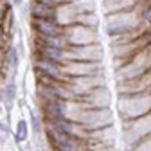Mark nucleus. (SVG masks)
<instances>
[{
	"instance_id": "f257e3e1",
	"label": "nucleus",
	"mask_w": 151,
	"mask_h": 151,
	"mask_svg": "<svg viewBox=\"0 0 151 151\" xmlns=\"http://www.w3.org/2000/svg\"><path fill=\"white\" fill-rule=\"evenodd\" d=\"M32 25L38 36H58L63 32L61 24H58L54 18H32Z\"/></svg>"
},
{
	"instance_id": "f03ea898",
	"label": "nucleus",
	"mask_w": 151,
	"mask_h": 151,
	"mask_svg": "<svg viewBox=\"0 0 151 151\" xmlns=\"http://www.w3.org/2000/svg\"><path fill=\"white\" fill-rule=\"evenodd\" d=\"M54 9H56V7H50V6H43V4L32 2L31 14H32V18H54Z\"/></svg>"
},
{
	"instance_id": "7ed1b4c3",
	"label": "nucleus",
	"mask_w": 151,
	"mask_h": 151,
	"mask_svg": "<svg viewBox=\"0 0 151 151\" xmlns=\"http://www.w3.org/2000/svg\"><path fill=\"white\" fill-rule=\"evenodd\" d=\"M38 68H40L45 76H49V78H60V67L56 61H50V60H42L40 63H38Z\"/></svg>"
},
{
	"instance_id": "20e7f679",
	"label": "nucleus",
	"mask_w": 151,
	"mask_h": 151,
	"mask_svg": "<svg viewBox=\"0 0 151 151\" xmlns=\"http://www.w3.org/2000/svg\"><path fill=\"white\" fill-rule=\"evenodd\" d=\"M135 4V0H108L106 7H111L108 11H126Z\"/></svg>"
},
{
	"instance_id": "39448f33",
	"label": "nucleus",
	"mask_w": 151,
	"mask_h": 151,
	"mask_svg": "<svg viewBox=\"0 0 151 151\" xmlns=\"http://www.w3.org/2000/svg\"><path fill=\"white\" fill-rule=\"evenodd\" d=\"M56 146H58L60 151H76L74 142L70 140V137L68 135H63V133L56 135Z\"/></svg>"
},
{
	"instance_id": "423d86ee",
	"label": "nucleus",
	"mask_w": 151,
	"mask_h": 151,
	"mask_svg": "<svg viewBox=\"0 0 151 151\" xmlns=\"http://www.w3.org/2000/svg\"><path fill=\"white\" fill-rule=\"evenodd\" d=\"M25 137H27V122L20 121L18 122V129H16V139L18 140H25Z\"/></svg>"
},
{
	"instance_id": "0eeeda50",
	"label": "nucleus",
	"mask_w": 151,
	"mask_h": 151,
	"mask_svg": "<svg viewBox=\"0 0 151 151\" xmlns=\"http://www.w3.org/2000/svg\"><path fill=\"white\" fill-rule=\"evenodd\" d=\"M9 61H11V68L13 70H16V67H18V52H16V49H11L9 50Z\"/></svg>"
},
{
	"instance_id": "6e6552de",
	"label": "nucleus",
	"mask_w": 151,
	"mask_h": 151,
	"mask_svg": "<svg viewBox=\"0 0 151 151\" xmlns=\"http://www.w3.org/2000/svg\"><path fill=\"white\" fill-rule=\"evenodd\" d=\"M32 2H38V4H43V6H50V7H56L60 2L58 0H32Z\"/></svg>"
},
{
	"instance_id": "1a4fd4ad",
	"label": "nucleus",
	"mask_w": 151,
	"mask_h": 151,
	"mask_svg": "<svg viewBox=\"0 0 151 151\" xmlns=\"http://www.w3.org/2000/svg\"><path fill=\"white\" fill-rule=\"evenodd\" d=\"M22 2H24V0H13V4H14V6H20Z\"/></svg>"
}]
</instances>
